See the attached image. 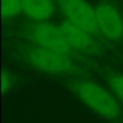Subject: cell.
Returning a JSON list of instances; mask_svg holds the SVG:
<instances>
[{"label":"cell","instance_id":"obj_1","mask_svg":"<svg viewBox=\"0 0 123 123\" xmlns=\"http://www.w3.org/2000/svg\"><path fill=\"white\" fill-rule=\"evenodd\" d=\"M75 94L94 112L110 119L119 116V105L113 93L93 81H79L73 86Z\"/></svg>","mask_w":123,"mask_h":123},{"label":"cell","instance_id":"obj_2","mask_svg":"<svg viewBox=\"0 0 123 123\" xmlns=\"http://www.w3.org/2000/svg\"><path fill=\"white\" fill-rule=\"evenodd\" d=\"M27 60L33 68L49 75L67 74L74 67L68 53L41 46H35L29 49L27 53Z\"/></svg>","mask_w":123,"mask_h":123},{"label":"cell","instance_id":"obj_3","mask_svg":"<svg viewBox=\"0 0 123 123\" xmlns=\"http://www.w3.org/2000/svg\"><path fill=\"white\" fill-rule=\"evenodd\" d=\"M65 19L80 28L94 33L97 28L95 7L86 0H57Z\"/></svg>","mask_w":123,"mask_h":123},{"label":"cell","instance_id":"obj_4","mask_svg":"<svg viewBox=\"0 0 123 123\" xmlns=\"http://www.w3.org/2000/svg\"><path fill=\"white\" fill-rule=\"evenodd\" d=\"M30 36L36 46L55 49L64 53H68L71 49L62 28L54 25L48 21L37 22L34 25Z\"/></svg>","mask_w":123,"mask_h":123},{"label":"cell","instance_id":"obj_5","mask_svg":"<svg viewBox=\"0 0 123 123\" xmlns=\"http://www.w3.org/2000/svg\"><path fill=\"white\" fill-rule=\"evenodd\" d=\"M97 28L111 41H118L123 37V17L119 11L109 3H100L95 7Z\"/></svg>","mask_w":123,"mask_h":123},{"label":"cell","instance_id":"obj_6","mask_svg":"<svg viewBox=\"0 0 123 123\" xmlns=\"http://www.w3.org/2000/svg\"><path fill=\"white\" fill-rule=\"evenodd\" d=\"M60 28L71 48L86 53H92L97 49V42L93 39L92 33H89L88 30L80 28L68 21L62 23Z\"/></svg>","mask_w":123,"mask_h":123},{"label":"cell","instance_id":"obj_7","mask_svg":"<svg viewBox=\"0 0 123 123\" xmlns=\"http://www.w3.org/2000/svg\"><path fill=\"white\" fill-rule=\"evenodd\" d=\"M53 12V0H22V13L35 22L48 21Z\"/></svg>","mask_w":123,"mask_h":123},{"label":"cell","instance_id":"obj_8","mask_svg":"<svg viewBox=\"0 0 123 123\" xmlns=\"http://www.w3.org/2000/svg\"><path fill=\"white\" fill-rule=\"evenodd\" d=\"M107 83L112 93L116 95V98L123 104V74L122 73L110 74L107 79Z\"/></svg>","mask_w":123,"mask_h":123},{"label":"cell","instance_id":"obj_9","mask_svg":"<svg viewBox=\"0 0 123 123\" xmlns=\"http://www.w3.org/2000/svg\"><path fill=\"white\" fill-rule=\"evenodd\" d=\"M1 12L4 18H12L22 12V0H1Z\"/></svg>","mask_w":123,"mask_h":123},{"label":"cell","instance_id":"obj_10","mask_svg":"<svg viewBox=\"0 0 123 123\" xmlns=\"http://www.w3.org/2000/svg\"><path fill=\"white\" fill-rule=\"evenodd\" d=\"M13 85V76L7 73V71H3V76H1V89H3V93L5 94L7 91L11 89Z\"/></svg>","mask_w":123,"mask_h":123}]
</instances>
